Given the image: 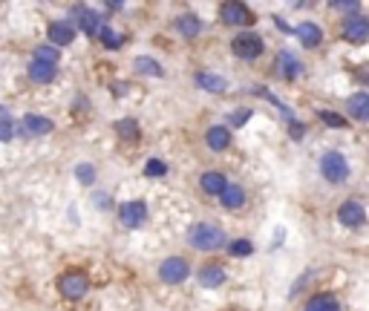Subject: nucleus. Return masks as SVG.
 Here are the masks:
<instances>
[{
  "label": "nucleus",
  "mask_w": 369,
  "mask_h": 311,
  "mask_svg": "<svg viewBox=\"0 0 369 311\" xmlns=\"http://www.w3.org/2000/svg\"><path fill=\"white\" fill-rule=\"evenodd\" d=\"M332 9H338V12H352V15H358L360 4H355V0H349V4H332Z\"/></svg>",
  "instance_id": "obj_36"
},
{
  "label": "nucleus",
  "mask_w": 369,
  "mask_h": 311,
  "mask_svg": "<svg viewBox=\"0 0 369 311\" xmlns=\"http://www.w3.org/2000/svg\"><path fill=\"white\" fill-rule=\"evenodd\" d=\"M76 176H79L81 185H93L96 182V168L93 165H79L76 168Z\"/></svg>",
  "instance_id": "obj_33"
},
{
  "label": "nucleus",
  "mask_w": 369,
  "mask_h": 311,
  "mask_svg": "<svg viewBox=\"0 0 369 311\" xmlns=\"http://www.w3.org/2000/svg\"><path fill=\"white\" fill-rule=\"evenodd\" d=\"M318 116H320V121H323L326 127H346V118L338 116V113H332V110H320Z\"/></svg>",
  "instance_id": "obj_30"
},
{
  "label": "nucleus",
  "mask_w": 369,
  "mask_h": 311,
  "mask_svg": "<svg viewBox=\"0 0 369 311\" xmlns=\"http://www.w3.org/2000/svg\"><path fill=\"white\" fill-rule=\"evenodd\" d=\"M196 87L199 90H205V93H226L228 90V81H226V78L223 75H213V72H199L196 75Z\"/></svg>",
  "instance_id": "obj_18"
},
{
  "label": "nucleus",
  "mask_w": 369,
  "mask_h": 311,
  "mask_svg": "<svg viewBox=\"0 0 369 311\" xmlns=\"http://www.w3.org/2000/svg\"><path fill=\"white\" fill-rule=\"evenodd\" d=\"M196 277H199V282H202L205 288H216V285H223V282H226V271H223V265H213V262H211V265H202Z\"/></svg>",
  "instance_id": "obj_19"
},
{
  "label": "nucleus",
  "mask_w": 369,
  "mask_h": 311,
  "mask_svg": "<svg viewBox=\"0 0 369 311\" xmlns=\"http://www.w3.org/2000/svg\"><path fill=\"white\" fill-rule=\"evenodd\" d=\"M219 202H223V208L226 210H240L243 205H246V190L240 188V185H228V190L223 193V196H219Z\"/></svg>",
  "instance_id": "obj_22"
},
{
  "label": "nucleus",
  "mask_w": 369,
  "mask_h": 311,
  "mask_svg": "<svg viewBox=\"0 0 369 311\" xmlns=\"http://www.w3.org/2000/svg\"><path fill=\"white\" fill-rule=\"evenodd\" d=\"M338 222H340V225H346V228H360V225L366 222V210H363V205H360V202H355V199L343 202V205L338 208Z\"/></svg>",
  "instance_id": "obj_9"
},
{
  "label": "nucleus",
  "mask_w": 369,
  "mask_h": 311,
  "mask_svg": "<svg viewBox=\"0 0 369 311\" xmlns=\"http://www.w3.org/2000/svg\"><path fill=\"white\" fill-rule=\"evenodd\" d=\"M168 173V165L162 159H151L144 165V176H165Z\"/></svg>",
  "instance_id": "obj_32"
},
{
  "label": "nucleus",
  "mask_w": 369,
  "mask_h": 311,
  "mask_svg": "<svg viewBox=\"0 0 369 311\" xmlns=\"http://www.w3.org/2000/svg\"><path fill=\"white\" fill-rule=\"evenodd\" d=\"M294 35L300 38V44H303L306 49H315V46H320V44H323V29H320L318 24H312V21L300 24L298 29H294Z\"/></svg>",
  "instance_id": "obj_14"
},
{
  "label": "nucleus",
  "mask_w": 369,
  "mask_h": 311,
  "mask_svg": "<svg viewBox=\"0 0 369 311\" xmlns=\"http://www.w3.org/2000/svg\"><path fill=\"white\" fill-rule=\"evenodd\" d=\"M288 133H291L294 141H300V138L306 136V124H303V121H288Z\"/></svg>",
  "instance_id": "obj_34"
},
{
  "label": "nucleus",
  "mask_w": 369,
  "mask_h": 311,
  "mask_svg": "<svg viewBox=\"0 0 369 311\" xmlns=\"http://www.w3.org/2000/svg\"><path fill=\"white\" fill-rule=\"evenodd\" d=\"M251 251H254V245H251L248 240H237V243L228 245V254H231V257H248Z\"/></svg>",
  "instance_id": "obj_31"
},
{
  "label": "nucleus",
  "mask_w": 369,
  "mask_h": 311,
  "mask_svg": "<svg viewBox=\"0 0 369 311\" xmlns=\"http://www.w3.org/2000/svg\"><path fill=\"white\" fill-rule=\"evenodd\" d=\"M113 130H116V136H121L124 141H136V138L141 136V127H138L136 118H121V121L113 124Z\"/></svg>",
  "instance_id": "obj_23"
},
{
  "label": "nucleus",
  "mask_w": 369,
  "mask_h": 311,
  "mask_svg": "<svg viewBox=\"0 0 369 311\" xmlns=\"http://www.w3.org/2000/svg\"><path fill=\"white\" fill-rule=\"evenodd\" d=\"M69 21L76 24V26H81V32H84L87 38H98V41H101V35H104V29H107L104 18H101L98 12H93V9H87V6H72Z\"/></svg>",
  "instance_id": "obj_3"
},
{
  "label": "nucleus",
  "mask_w": 369,
  "mask_h": 311,
  "mask_svg": "<svg viewBox=\"0 0 369 311\" xmlns=\"http://www.w3.org/2000/svg\"><path fill=\"white\" fill-rule=\"evenodd\" d=\"M29 78L35 84H49V81H55V63H44V61H32L29 63Z\"/></svg>",
  "instance_id": "obj_20"
},
{
  "label": "nucleus",
  "mask_w": 369,
  "mask_h": 311,
  "mask_svg": "<svg viewBox=\"0 0 369 311\" xmlns=\"http://www.w3.org/2000/svg\"><path fill=\"white\" fill-rule=\"evenodd\" d=\"M343 38L349 44H366L369 41V18L366 15H352L343 21Z\"/></svg>",
  "instance_id": "obj_8"
},
{
  "label": "nucleus",
  "mask_w": 369,
  "mask_h": 311,
  "mask_svg": "<svg viewBox=\"0 0 369 311\" xmlns=\"http://www.w3.org/2000/svg\"><path fill=\"white\" fill-rule=\"evenodd\" d=\"M188 243L196 251H216V248L226 245V230L219 225H213V222H196L188 230Z\"/></svg>",
  "instance_id": "obj_1"
},
{
  "label": "nucleus",
  "mask_w": 369,
  "mask_h": 311,
  "mask_svg": "<svg viewBox=\"0 0 369 311\" xmlns=\"http://www.w3.org/2000/svg\"><path fill=\"white\" fill-rule=\"evenodd\" d=\"M101 44H104L107 49H118V46L124 44V35H121V32H113V29L107 26V29H104V35H101Z\"/></svg>",
  "instance_id": "obj_28"
},
{
  "label": "nucleus",
  "mask_w": 369,
  "mask_h": 311,
  "mask_svg": "<svg viewBox=\"0 0 369 311\" xmlns=\"http://www.w3.org/2000/svg\"><path fill=\"white\" fill-rule=\"evenodd\" d=\"M133 66H136V72H141V75H153V78H162V75H165L162 63H159L156 58H147V55L136 58V61H133Z\"/></svg>",
  "instance_id": "obj_25"
},
{
  "label": "nucleus",
  "mask_w": 369,
  "mask_h": 311,
  "mask_svg": "<svg viewBox=\"0 0 369 311\" xmlns=\"http://www.w3.org/2000/svg\"><path fill=\"white\" fill-rule=\"evenodd\" d=\"M176 32L182 35V38H199V32H202V21L196 18V15H179L176 18Z\"/></svg>",
  "instance_id": "obj_21"
},
{
  "label": "nucleus",
  "mask_w": 369,
  "mask_h": 311,
  "mask_svg": "<svg viewBox=\"0 0 369 311\" xmlns=\"http://www.w3.org/2000/svg\"><path fill=\"white\" fill-rule=\"evenodd\" d=\"M118 219H121V225L124 228H138L144 219H147V205L138 199H133V202H124L121 205V210H118Z\"/></svg>",
  "instance_id": "obj_10"
},
{
  "label": "nucleus",
  "mask_w": 369,
  "mask_h": 311,
  "mask_svg": "<svg viewBox=\"0 0 369 311\" xmlns=\"http://www.w3.org/2000/svg\"><path fill=\"white\" fill-rule=\"evenodd\" d=\"M46 35H49V44L69 46L72 41H76V24H72V21H52Z\"/></svg>",
  "instance_id": "obj_11"
},
{
  "label": "nucleus",
  "mask_w": 369,
  "mask_h": 311,
  "mask_svg": "<svg viewBox=\"0 0 369 311\" xmlns=\"http://www.w3.org/2000/svg\"><path fill=\"white\" fill-rule=\"evenodd\" d=\"M52 121L49 118H44V116H38V113H29L24 121H21V133H29V136H46V133H52Z\"/></svg>",
  "instance_id": "obj_17"
},
{
  "label": "nucleus",
  "mask_w": 369,
  "mask_h": 311,
  "mask_svg": "<svg viewBox=\"0 0 369 311\" xmlns=\"http://www.w3.org/2000/svg\"><path fill=\"white\" fill-rule=\"evenodd\" d=\"M263 49H266V41L260 35H254V32H243V35H237L231 41V52L237 58H243V61H257L263 55Z\"/></svg>",
  "instance_id": "obj_5"
},
{
  "label": "nucleus",
  "mask_w": 369,
  "mask_h": 311,
  "mask_svg": "<svg viewBox=\"0 0 369 311\" xmlns=\"http://www.w3.org/2000/svg\"><path fill=\"white\" fill-rule=\"evenodd\" d=\"M0 138L12 141V118H9V110H6V107L0 110Z\"/></svg>",
  "instance_id": "obj_29"
},
{
  "label": "nucleus",
  "mask_w": 369,
  "mask_h": 311,
  "mask_svg": "<svg viewBox=\"0 0 369 311\" xmlns=\"http://www.w3.org/2000/svg\"><path fill=\"white\" fill-rule=\"evenodd\" d=\"M303 311H340V305H338V300H335L332 294H315V297L306 302Z\"/></svg>",
  "instance_id": "obj_24"
},
{
  "label": "nucleus",
  "mask_w": 369,
  "mask_h": 311,
  "mask_svg": "<svg viewBox=\"0 0 369 311\" xmlns=\"http://www.w3.org/2000/svg\"><path fill=\"white\" fill-rule=\"evenodd\" d=\"M251 93H257V96H263V98H266V101H271V104H274V107H277V110H280V113H283V116H285L288 121H294V118H291V110H288V107H285V104H283V101H280L277 96H271V93H268L266 87H254Z\"/></svg>",
  "instance_id": "obj_26"
},
{
  "label": "nucleus",
  "mask_w": 369,
  "mask_h": 311,
  "mask_svg": "<svg viewBox=\"0 0 369 311\" xmlns=\"http://www.w3.org/2000/svg\"><path fill=\"white\" fill-rule=\"evenodd\" d=\"M219 21H223L226 26H251L257 21V15L246 6V4H223L219 6Z\"/></svg>",
  "instance_id": "obj_6"
},
{
  "label": "nucleus",
  "mask_w": 369,
  "mask_h": 311,
  "mask_svg": "<svg viewBox=\"0 0 369 311\" xmlns=\"http://www.w3.org/2000/svg\"><path fill=\"white\" fill-rule=\"evenodd\" d=\"M228 179H226V173H219V170H208V173H202L199 176V188L208 193V196H223L226 190H228Z\"/></svg>",
  "instance_id": "obj_12"
},
{
  "label": "nucleus",
  "mask_w": 369,
  "mask_h": 311,
  "mask_svg": "<svg viewBox=\"0 0 369 311\" xmlns=\"http://www.w3.org/2000/svg\"><path fill=\"white\" fill-rule=\"evenodd\" d=\"M188 277H191V265H188V260H182V257H168V260L159 265V280L168 282V285H179V282H185Z\"/></svg>",
  "instance_id": "obj_7"
},
{
  "label": "nucleus",
  "mask_w": 369,
  "mask_h": 311,
  "mask_svg": "<svg viewBox=\"0 0 369 311\" xmlns=\"http://www.w3.org/2000/svg\"><path fill=\"white\" fill-rule=\"evenodd\" d=\"M320 173L329 185H343L349 179V162H346V156L338 153V150H329L320 156Z\"/></svg>",
  "instance_id": "obj_2"
},
{
  "label": "nucleus",
  "mask_w": 369,
  "mask_h": 311,
  "mask_svg": "<svg viewBox=\"0 0 369 311\" xmlns=\"http://www.w3.org/2000/svg\"><path fill=\"white\" fill-rule=\"evenodd\" d=\"M58 291H61V297H66V300H84V297H87V291H90V280H87V274H84V271L72 268V271L61 274V280H58Z\"/></svg>",
  "instance_id": "obj_4"
},
{
  "label": "nucleus",
  "mask_w": 369,
  "mask_h": 311,
  "mask_svg": "<svg viewBox=\"0 0 369 311\" xmlns=\"http://www.w3.org/2000/svg\"><path fill=\"white\" fill-rule=\"evenodd\" d=\"M205 144L213 150V153H223L231 147V130L228 127H211L205 133Z\"/></svg>",
  "instance_id": "obj_16"
},
{
  "label": "nucleus",
  "mask_w": 369,
  "mask_h": 311,
  "mask_svg": "<svg viewBox=\"0 0 369 311\" xmlns=\"http://www.w3.org/2000/svg\"><path fill=\"white\" fill-rule=\"evenodd\" d=\"M346 113L355 121H369V93H355L346 101Z\"/></svg>",
  "instance_id": "obj_15"
},
{
  "label": "nucleus",
  "mask_w": 369,
  "mask_h": 311,
  "mask_svg": "<svg viewBox=\"0 0 369 311\" xmlns=\"http://www.w3.org/2000/svg\"><path fill=\"white\" fill-rule=\"evenodd\" d=\"M58 58H61L58 46H38V49H35V61H44V63H58Z\"/></svg>",
  "instance_id": "obj_27"
},
{
  "label": "nucleus",
  "mask_w": 369,
  "mask_h": 311,
  "mask_svg": "<svg viewBox=\"0 0 369 311\" xmlns=\"http://www.w3.org/2000/svg\"><path fill=\"white\" fill-rule=\"evenodd\" d=\"M251 118V110H246V107H240L234 116H231V127H243L246 121Z\"/></svg>",
  "instance_id": "obj_35"
},
{
  "label": "nucleus",
  "mask_w": 369,
  "mask_h": 311,
  "mask_svg": "<svg viewBox=\"0 0 369 311\" xmlns=\"http://www.w3.org/2000/svg\"><path fill=\"white\" fill-rule=\"evenodd\" d=\"M274 66L280 69V75L285 78V81H294V78H300V72H303L300 58H298V55H291L288 49H283V52L277 55V63H274Z\"/></svg>",
  "instance_id": "obj_13"
}]
</instances>
